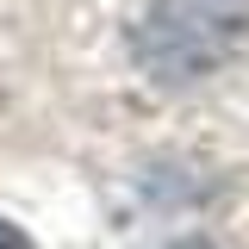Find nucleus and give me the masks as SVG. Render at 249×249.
Here are the masks:
<instances>
[{"instance_id": "nucleus-3", "label": "nucleus", "mask_w": 249, "mask_h": 249, "mask_svg": "<svg viewBox=\"0 0 249 249\" xmlns=\"http://www.w3.org/2000/svg\"><path fill=\"white\" fill-rule=\"evenodd\" d=\"M175 249H212V243H175Z\"/></svg>"}, {"instance_id": "nucleus-1", "label": "nucleus", "mask_w": 249, "mask_h": 249, "mask_svg": "<svg viewBox=\"0 0 249 249\" xmlns=\"http://www.w3.org/2000/svg\"><path fill=\"white\" fill-rule=\"evenodd\" d=\"M249 44V0H150L137 62L156 81H199Z\"/></svg>"}, {"instance_id": "nucleus-2", "label": "nucleus", "mask_w": 249, "mask_h": 249, "mask_svg": "<svg viewBox=\"0 0 249 249\" xmlns=\"http://www.w3.org/2000/svg\"><path fill=\"white\" fill-rule=\"evenodd\" d=\"M0 249H31V237L13 224V218H0Z\"/></svg>"}]
</instances>
